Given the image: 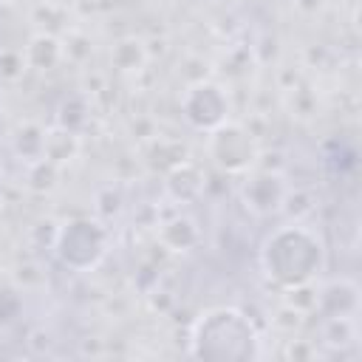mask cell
<instances>
[{
    "mask_svg": "<svg viewBox=\"0 0 362 362\" xmlns=\"http://www.w3.org/2000/svg\"><path fill=\"white\" fill-rule=\"evenodd\" d=\"M325 240L317 229L291 221L266 235L260 246V269L277 288L314 283L325 269Z\"/></svg>",
    "mask_w": 362,
    "mask_h": 362,
    "instance_id": "obj_1",
    "label": "cell"
},
{
    "mask_svg": "<svg viewBox=\"0 0 362 362\" xmlns=\"http://www.w3.org/2000/svg\"><path fill=\"white\" fill-rule=\"evenodd\" d=\"M189 356L204 362H252L263 356L257 325L235 305L206 308L189 331Z\"/></svg>",
    "mask_w": 362,
    "mask_h": 362,
    "instance_id": "obj_2",
    "label": "cell"
},
{
    "mask_svg": "<svg viewBox=\"0 0 362 362\" xmlns=\"http://www.w3.org/2000/svg\"><path fill=\"white\" fill-rule=\"evenodd\" d=\"M110 246L107 226L96 218H71L68 223L57 226L54 238V255L57 260L71 272H90L96 269Z\"/></svg>",
    "mask_w": 362,
    "mask_h": 362,
    "instance_id": "obj_3",
    "label": "cell"
},
{
    "mask_svg": "<svg viewBox=\"0 0 362 362\" xmlns=\"http://www.w3.org/2000/svg\"><path fill=\"white\" fill-rule=\"evenodd\" d=\"M206 153L226 173H246L257 164L260 156L255 136L238 122H223L215 130H209Z\"/></svg>",
    "mask_w": 362,
    "mask_h": 362,
    "instance_id": "obj_4",
    "label": "cell"
},
{
    "mask_svg": "<svg viewBox=\"0 0 362 362\" xmlns=\"http://www.w3.org/2000/svg\"><path fill=\"white\" fill-rule=\"evenodd\" d=\"M181 116L195 130H215L229 122V96L218 82H192L181 96Z\"/></svg>",
    "mask_w": 362,
    "mask_h": 362,
    "instance_id": "obj_5",
    "label": "cell"
},
{
    "mask_svg": "<svg viewBox=\"0 0 362 362\" xmlns=\"http://www.w3.org/2000/svg\"><path fill=\"white\" fill-rule=\"evenodd\" d=\"M288 184L280 173L272 170H246V181L240 184V201L255 218L277 215L286 204Z\"/></svg>",
    "mask_w": 362,
    "mask_h": 362,
    "instance_id": "obj_6",
    "label": "cell"
},
{
    "mask_svg": "<svg viewBox=\"0 0 362 362\" xmlns=\"http://www.w3.org/2000/svg\"><path fill=\"white\" fill-rule=\"evenodd\" d=\"M314 311H320L325 320H356L359 314V283L351 277H334L317 286V303Z\"/></svg>",
    "mask_w": 362,
    "mask_h": 362,
    "instance_id": "obj_7",
    "label": "cell"
},
{
    "mask_svg": "<svg viewBox=\"0 0 362 362\" xmlns=\"http://www.w3.org/2000/svg\"><path fill=\"white\" fill-rule=\"evenodd\" d=\"M167 187V195L175 201V204H189L201 195L204 189V173L195 167V164H178L173 167V173L167 175L164 181Z\"/></svg>",
    "mask_w": 362,
    "mask_h": 362,
    "instance_id": "obj_8",
    "label": "cell"
},
{
    "mask_svg": "<svg viewBox=\"0 0 362 362\" xmlns=\"http://www.w3.org/2000/svg\"><path fill=\"white\" fill-rule=\"evenodd\" d=\"M23 57H25V65H28V68H34V71H51V68L62 59V45H59V40L51 37V34H37V37H31V42L25 45Z\"/></svg>",
    "mask_w": 362,
    "mask_h": 362,
    "instance_id": "obj_9",
    "label": "cell"
},
{
    "mask_svg": "<svg viewBox=\"0 0 362 362\" xmlns=\"http://www.w3.org/2000/svg\"><path fill=\"white\" fill-rule=\"evenodd\" d=\"M158 235H161V243L167 249H173V252H187L201 240V229L187 215H175L173 221H167Z\"/></svg>",
    "mask_w": 362,
    "mask_h": 362,
    "instance_id": "obj_10",
    "label": "cell"
},
{
    "mask_svg": "<svg viewBox=\"0 0 362 362\" xmlns=\"http://www.w3.org/2000/svg\"><path fill=\"white\" fill-rule=\"evenodd\" d=\"M79 150V139L74 130H65V127H54V130H45L42 136V158L51 161V164H65L76 156Z\"/></svg>",
    "mask_w": 362,
    "mask_h": 362,
    "instance_id": "obj_11",
    "label": "cell"
},
{
    "mask_svg": "<svg viewBox=\"0 0 362 362\" xmlns=\"http://www.w3.org/2000/svg\"><path fill=\"white\" fill-rule=\"evenodd\" d=\"M25 68H28V65H25L23 51L0 48V79H3V82H17Z\"/></svg>",
    "mask_w": 362,
    "mask_h": 362,
    "instance_id": "obj_12",
    "label": "cell"
}]
</instances>
